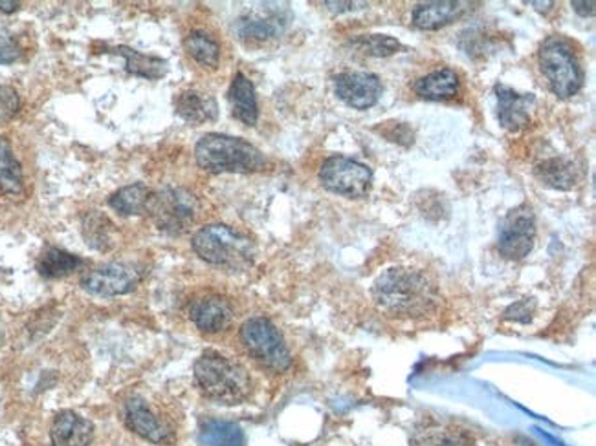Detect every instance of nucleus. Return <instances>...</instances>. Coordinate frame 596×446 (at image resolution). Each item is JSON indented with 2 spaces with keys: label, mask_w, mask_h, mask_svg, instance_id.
<instances>
[{
  "label": "nucleus",
  "mask_w": 596,
  "mask_h": 446,
  "mask_svg": "<svg viewBox=\"0 0 596 446\" xmlns=\"http://www.w3.org/2000/svg\"><path fill=\"white\" fill-rule=\"evenodd\" d=\"M195 383L208 399L220 405H241L252 394V379L239 362L208 349L195 362Z\"/></svg>",
  "instance_id": "nucleus-2"
},
{
  "label": "nucleus",
  "mask_w": 596,
  "mask_h": 446,
  "mask_svg": "<svg viewBox=\"0 0 596 446\" xmlns=\"http://www.w3.org/2000/svg\"><path fill=\"white\" fill-rule=\"evenodd\" d=\"M195 160L203 171L211 174L239 172L250 174L267 166V158L257 147L241 138L224 134H206L195 147Z\"/></svg>",
  "instance_id": "nucleus-3"
},
{
  "label": "nucleus",
  "mask_w": 596,
  "mask_h": 446,
  "mask_svg": "<svg viewBox=\"0 0 596 446\" xmlns=\"http://www.w3.org/2000/svg\"><path fill=\"white\" fill-rule=\"evenodd\" d=\"M4 340V327H2V322H0V344Z\"/></svg>",
  "instance_id": "nucleus-37"
},
{
  "label": "nucleus",
  "mask_w": 596,
  "mask_h": 446,
  "mask_svg": "<svg viewBox=\"0 0 596 446\" xmlns=\"http://www.w3.org/2000/svg\"><path fill=\"white\" fill-rule=\"evenodd\" d=\"M198 206L197 196L185 189H162L153 193L147 214L153 218V222L158 230L168 233V235H182L192 227V223L197 218Z\"/></svg>",
  "instance_id": "nucleus-7"
},
{
  "label": "nucleus",
  "mask_w": 596,
  "mask_h": 446,
  "mask_svg": "<svg viewBox=\"0 0 596 446\" xmlns=\"http://www.w3.org/2000/svg\"><path fill=\"white\" fill-rule=\"evenodd\" d=\"M185 52L190 53L204 69L215 70L219 66V42L206 32H192L184 40Z\"/></svg>",
  "instance_id": "nucleus-29"
},
{
  "label": "nucleus",
  "mask_w": 596,
  "mask_h": 446,
  "mask_svg": "<svg viewBox=\"0 0 596 446\" xmlns=\"http://www.w3.org/2000/svg\"><path fill=\"white\" fill-rule=\"evenodd\" d=\"M536 176L552 189L569 190L573 189L576 184L579 171L574 169L571 161L552 158V160H545L544 163L536 166Z\"/></svg>",
  "instance_id": "nucleus-27"
},
{
  "label": "nucleus",
  "mask_w": 596,
  "mask_h": 446,
  "mask_svg": "<svg viewBox=\"0 0 596 446\" xmlns=\"http://www.w3.org/2000/svg\"><path fill=\"white\" fill-rule=\"evenodd\" d=\"M198 441L204 446H244V434L239 424L209 418L200 423Z\"/></svg>",
  "instance_id": "nucleus-25"
},
{
  "label": "nucleus",
  "mask_w": 596,
  "mask_h": 446,
  "mask_svg": "<svg viewBox=\"0 0 596 446\" xmlns=\"http://www.w3.org/2000/svg\"><path fill=\"white\" fill-rule=\"evenodd\" d=\"M459 86H461L459 75L453 70L442 69L435 70L431 74L415 80L413 90L428 101H446L458 96Z\"/></svg>",
  "instance_id": "nucleus-21"
},
{
  "label": "nucleus",
  "mask_w": 596,
  "mask_h": 446,
  "mask_svg": "<svg viewBox=\"0 0 596 446\" xmlns=\"http://www.w3.org/2000/svg\"><path fill=\"white\" fill-rule=\"evenodd\" d=\"M123 421L131 432L155 445H171L174 432L168 423L155 416L142 397H129L123 405Z\"/></svg>",
  "instance_id": "nucleus-11"
},
{
  "label": "nucleus",
  "mask_w": 596,
  "mask_h": 446,
  "mask_svg": "<svg viewBox=\"0 0 596 446\" xmlns=\"http://www.w3.org/2000/svg\"><path fill=\"white\" fill-rule=\"evenodd\" d=\"M153 190L145 184H133L117 190L109 198V206L122 216H142L147 214V206Z\"/></svg>",
  "instance_id": "nucleus-24"
},
{
  "label": "nucleus",
  "mask_w": 596,
  "mask_h": 446,
  "mask_svg": "<svg viewBox=\"0 0 596 446\" xmlns=\"http://www.w3.org/2000/svg\"><path fill=\"white\" fill-rule=\"evenodd\" d=\"M144 278V268L133 262H110L87 271L82 278V287L94 297H120L138 287Z\"/></svg>",
  "instance_id": "nucleus-9"
},
{
  "label": "nucleus",
  "mask_w": 596,
  "mask_h": 446,
  "mask_svg": "<svg viewBox=\"0 0 596 446\" xmlns=\"http://www.w3.org/2000/svg\"><path fill=\"white\" fill-rule=\"evenodd\" d=\"M499 123L510 132H518L531 123L536 98L533 94H518L510 86H496Z\"/></svg>",
  "instance_id": "nucleus-15"
},
{
  "label": "nucleus",
  "mask_w": 596,
  "mask_h": 446,
  "mask_svg": "<svg viewBox=\"0 0 596 446\" xmlns=\"http://www.w3.org/2000/svg\"><path fill=\"white\" fill-rule=\"evenodd\" d=\"M114 55H120L125 61V70L129 74L144 79H162L168 74L169 64L163 59L147 55V53L136 52L133 48L117 47L110 50Z\"/></svg>",
  "instance_id": "nucleus-23"
},
{
  "label": "nucleus",
  "mask_w": 596,
  "mask_h": 446,
  "mask_svg": "<svg viewBox=\"0 0 596 446\" xmlns=\"http://www.w3.org/2000/svg\"><path fill=\"white\" fill-rule=\"evenodd\" d=\"M319 182L325 189L345 198H364L373 184L369 166L345 156H332L319 171Z\"/></svg>",
  "instance_id": "nucleus-8"
},
{
  "label": "nucleus",
  "mask_w": 596,
  "mask_h": 446,
  "mask_svg": "<svg viewBox=\"0 0 596 446\" xmlns=\"http://www.w3.org/2000/svg\"><path fill=\"white\" fill-rule=\"evenodd\" d=\"M335 92L351 109L367 110L382 96V80L369 72H343L335 79Z\"/></svg>",
  "instance_id": "nucleus-13"
},
{
  "label": "nucleus",
  "mask_w": 596,
  "mask_h": 446,
  "mask_svg": "<svg viewBox=\"0 0 596 446\" xmlns=\"http://www.w3.org/2000/svg\"><path fill=\"white\" fill-rule=\"evenodd\" d=\"M193 251L204 262L222 268V270L243 271L255 260L254 241L241 231L230 225L214 223L198 230L192 240Z\"/></svg>",
  "instance_id": "nucleus-4"
},
{
  "label": "nucleus",
  "mask_w": 596,
  "mask_h": 446,
  "mask_svg": "<svg viewBox=\"0 0 596 446\" xmlns=\"http://www.w3.org/2000/svg\"><path fill=\"white\" fill-rule=\"evenodd\" d=\"M356 47L367 55H375V58H388L393 53L399 52L402 45L399 40L389 37V35H367V37H360L356 40Z\"/></svg>",
  "instance_id": "nucleus-30"
},
{
  "label": "nucleus",
  "mask_w": 596,
  "mask_h": 446,
  "mask_svg": "<svg viewBox=\"0 0 596 446\" xmlns=\"http://www.w3.org/2000/svg\"><path fill=\"white\" fill-rule=\"evenodd\" d=\"M534 308L536 303L534 300H521V302L514 303L507 309L504 313V319H512V321L518 322H528L531 321V315H533Z\"/></svg>",
  "instance_id": "nucleus-33"
},
{
  "label": "nucleus",
  "mask_w": 596,
  "mask_h": 446,
  "mask_svg": "<svg viewBox=\"0 0 596 446\" xmlns=\"http://www.w3.org/2000/svg\"><path fill=\"white\" fill-rule=\"evenodd\" d=\"M21 55H23V50H21L17 39L4 29H0V64L17 63Z\"/></svg>",
  "instance_id": "nucleus-32"
},
{
  "label": "nucleus",
  "mask_w": 596,
  "mask_h": 446,
  "mask_svg": "<svg viewBox=\"0 0 596 446\" xmlns=\"http://www.w3.org/2000/svg\"><path fill=\"white\" fill-rule=\"evenodd\" d=\"M325 7H329L332 12H345V10H354V7H364L356 2H325Z\"/></svg>",
  "instance_id": "nucleus-35"
},
{
  "label": "nucleus",
  "mask_w": 596,
  "mask_h": 446,
  "mask_svg": "<svg viewBox=\"0 0 596 446\" xmlns=\"http://www.w3.org/2000/svg\"><path fill=\"white\" fill-rule=\"evenodd\" d=\"M571 7H573L574 12L580 13L582 17L595 15V2H593V0H591V2H573Z\"/></svg>",
  "instance_id": "nucleus-34"
},
{
  "label": "nucleus",
  "mask_w": 596,
  "mask_h": 446,
  "mask_svg": "<svg viewBox=\"0 0 596 446\" xmlns=\"http://www.w3.org/2000/svg\"><path fill=\"white\" fill-rule=\"evenodd\" d=\"M94 432L93 421L72 410H63L53 418L50 439L52 446H90Z\"/></svg>",
  "instance_id": "nucleus-16"
},
{
  "label": "nucleus",
  "mask_w": 596,
  "mask_h": 446,
  "mask_svg": "<svg viewBox=\"0 0 596 446\" xmlns=\"http://www.w3.org/2000/svg\"><path fill=\"white\" fill-rule=\"evenodd\" d=\"M190 317L193 324L203 333L217 335V333L227 332L232 326L233 308L227 298L209 295V297L198 298L190 308Z\"/></svg>",
  "instance_id": "nucleus-14"
},
{
  "label": "nucleus",
  "mask_w": 596,
  "mask_h": 446,
  "mask_svg": "<svg viewBox=\"0 0 596 446\" xmlns=\"http://www.w3.org/2000/svg\"><path fill=\"white\" fill-rule=\"evenodd\" d=\"M21 8V2H0V12L13 13Z\"/></svg>",
  "instance_id": "nucleus-36"
},
{
  "label": "nucleus",
  "mask_w": 596,
  "mask_h": 446,
  "mask_svg": "<svg viewBox=\"0 0 596 446\" xmlns=\"http://www.w3.org/2000/svg\"><path fill=\"white\" fill-rule=\"evenodd\" d=\"M82 233L88 246L96 251H107L114 246V223L101 212H88L87 216L83 218Z\"/></svg>",
  "instance_id": "nucleus-28"
},
{
  "label": "nucleus",
  "mask_w": 596,
  "mask_h": 446,
  "mask_svg": "<svg viewBox=\"0 0 596 446\" xmlns=\"http://www.w3.org/2000/svg\"><path fill=\"white\" fill-rule=\"evenodd\" d=\"M239 337L246 354L268 372L283 373L292 367V355L283 335L265 317L244 322Z\"/></svg>",
  "instance_id": "nucleus-6"
},
{
  "label": "nucleus",
  "mask_w": 596,
  "mask_h": 446,
  "mask_svg": "<svg viewBox=\"0 0 596 446\" xmlns=\"http://www.w3.org/2000/svg\"><path fill=\"white\" fill-rule=\"evenodd\" d=\"M373 300L386 315L399 319H421L437 308L439 293L428 276L408 268H391L378 276Z\"/></svg>",
  "instance_id": "nucleus-1"
},
{
  "label": "nucleus",
  "mask_w": 596,
  "mask_h": 446,
  "mask_svg": "<svg viewBox=\"0 0 596 446\" xmlns=\"http://www.w3.org/2000/svg\"><path fill=\"white\" fill-rule=\"evenodd\" d=\"M23 189V166L7 139L0 138V196H19Z\"/></svg>",
  "instance_id": "nucleus-26"
},
{
  "label": "nucleus",
  "mask_w": 596,
  "mask_h": 446,
  "mask_svg": "<svg viewBox=\"0 0 596 446\" xmlns=\"http://www.w3.org/2000/svg\"><path fill=\"white\" fill-rule=\"evenodd\" d=\"M539 70L544 74L550 92L569 99L580 92L584 85V70L573 45L560 35H552L539 48Z\"/></svg>",
  "instance_id": "nucleus-5"
},
{
  "label": "nucleus",
  "mask_w": 596,
  "mask_h": 446,
  "mask_svg": "<svg viewBox=\"0 0 596 446\" xmlns=\"http://www.w3.org/2000/svg\"><path fill=\"white\" fill-rule=\"evenodd\" d=\"M469 2H455V0H445V2H426L418 4L413 10V24L421 29H439L442 26L458 21L469 12Z\"/></svg>",
  "instance_id": "nucleus-18"
},
{
  "label": "nucleus",
  "mask_w": 596,
  "mask_h": 446,
  "mask_svg": "<svg viewBox=\"0 0 596 446\" xmlns=\"http://www.w3.org/2000/svg\"><path fill=\"white\" fill-rule=\"evenodd\" d=\"M228 101L232 104V114L244 125L254 126L259 120V107L255 96L254 83L246 75L235 74L228 90Z\"/></svg>",
  "instance_id": "nucleus-20"
},
{
  "label": "nucleus",
  "mask_w": 596,
  "mask_h": 446,
  "mask_svg": "<svg viewBox=\"0 0 596 446\" xmlns=\"http://www.w3.org/2000/svg\"><path fill=\"white\" fill-rule=\"evenodd\" d=\"M287 26H289V12L284 8H276V4H265V8H259L239 18L235 32L239 39L267 42L281 37Z\"/></svg>",
  "instance_id": "nucleus-12"
},
{
  "label": "nucleus",
  "mask_w": 596,
  "mask_h": 446,
  "mask_svg": "<svg viewBox=\"0 0 596 446\" xmlns=\"http://www.w3.org/2000/svg\"><path fill=\"white\" fill-rule=\"evenodd\" d=\"M21 109V98L12 86L0 85V123L12 120Z\"/></svg>",
  "instance_id": "nucleus-31"
},
{
  "label": "nucleus",
  "mask_w": 596,
  "mask_h": 446,
  "mask_svg": "<svg viewBox=\"0 0 596 446\" xmlns=\"http://www.w3.org/2000/svg\"><path fill=\"white\" fill-rule=\"evenodd\" d=\"M83 265L85 262L76 255L63 251L59 247H48L37 260V273L48 281H58V278L74 275L76 271L82 270Z\"/></svg>",
  "instance_id": "nucleus-22"
},
{
  "label": "nucleus",
  "mask_w": 596,
  "mask_h": 446,
  "mask_svg": "<svg viewBox=\"0 0 596 446\" xmlns=\"http://www.w3.org/2000/svg\"><path fill=\"white\" fill-rule=\"evenodd\" d=\"M536 218L528 206L515 207L499 227L498 249L507 260H521L533 251Z\"/></svg>",
  "instance_id": "nucleus-10"
},
{
  "label": "nucleus",
  "mask_w": 596,
  "mask_h": 446,
  "mask_svg": "<svg viewBox=\"0 0 596 446\" xmlns=\"http://www.w3.org/2000/svg\"><path fill=\"white\" fill-rule=\"evenodd\" d=\"M177 114L192 125H204L219 117V104L211 94L203 90H185L174 101Z\"/></svg>",
  "instance_id": "nucleus-19"
},
{
  "label": "nucleus",
  "mask_w": 596,
  "mask_h": 446,
  "mask_svg": "<svg viewBox=\"0 0 596 446\" xmlns=\"http://www.w3.org/2000/svg\"><path fill=\"white\" fill-rule=\"evenodd\" d=\"M413 446H475V439L466 430L455 424L428 421L412 434Z\"/></svg>",
  "instance_id": "nucleus-17"
}]
</instances>
